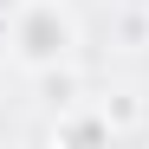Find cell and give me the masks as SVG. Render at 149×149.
Returning <instances> with one entry per match:
<instances>
[{
    "mask_svg": "<svg viewBox=\"0 0 149 149\" xmlns=\"http://www.w3.org/2000/svg\"><path fill=\"white\" fill-rule=\"evenodd\" d=\"M78 13L65 7V0H19V7L7 13V58L19 71H58L78 58Z\"/></svg>",
    "mask_w": 149,
    "mask_h": 149,
    "instance_id": "6da1fadb",
    "label": "cell"
},
{
    "mask_svg": "<svg viewBox=\"0 0 149 149\" xmlns=\"http://www.w3.org/2000/svg\"><path fill=\"white\" fill-rule=\"evenodd\" d=\"M0 84H7V58H0Z\"/></svg>",
    "mask_w": 149,
    "mask_h": 149,
    "instance_id": "3957f363",
    "label": "cell"
},
{
    "mask_svg": "<svg viewBox=\"0 0 149 149\" xmlns=\"http://www.w3.org/2000/svg\"><path fill=\"white\" fill-rule=\"evenodd\" d=\"M110 136H117L110 110H65L52 123V143H110Z\"/></svg>",
    "mask_w": 149,
    "mask_h": 149,
    "instance_id": "7a4b0ae2",
    "label": "cell"
}]
</instances>
